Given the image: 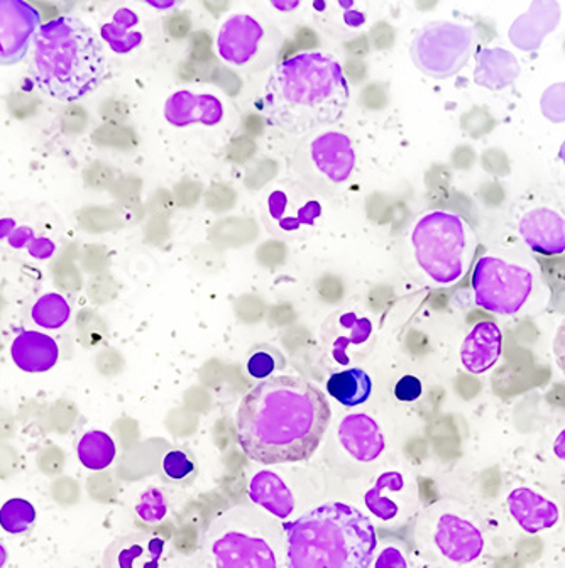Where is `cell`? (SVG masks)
Returning <instances> with one entry per match:
<instances>
[{"label":"cell","mask_w":565,"mask_h":568,"mask_svg":"<svg viewBox=\"0 0 565 568\" xmlns=\"http://www.w3.org/2000/svg\"><path fill=\"white\" fill-rule=\"evenodd\" d=\"M371 390H373V383L370 374L364 373L360 367L332 374L331 379L327 381L329 395L345 408L364 405L370 399Z\"/></svg>","instance_id":"603a6c76"},{"label":"cell","mask_w":565,"mask_h":568,"mask_svg":"<svg viewBox=\"0 0 565 568\" xmlns=\"http://www.w3.org/2000/svg\"><path fill=\"white\" fill-rule=\"evenodd\" d=\"M374 568H408L405 554L398 547H386L377 555Z\"/></svg>","instance_id":"d6a6232c"},{"label":"cell","mask_w":565,"mask_h":568,"mask_svg":"<svg viewBox=\"0 0 565 568\" xmlns=\"http://www.w3.org/2000/svg\"><path fill=\"white\" fill-rule=\"evenodd\" d=\"M9 561V548L8 545L4 544V540L0 538V568H6Z\"/></svg>","instance_id":"d590c367"},{"label":"cell","mask_w":565,"mask_h":568,"mask_svg":"<svg viewBox=\"0 0 565 568\" xmlns=\"http://www.w3.org/2000/svg\"><path fill=\"white\" fill-rule=\"evenodd\" d=\"M503 352V332L500 325L491 320H484L471 328L467 337L464 338L458 357L464 371L470 374L487 373L498 364Z\"/></svg>","instance_id":"ac0fdd59"},{"label":"cell","mask_w":565,"mask_h":568,"mask_svg":"<svg viewBox=\"0 0 565 568\" xmlns=\"http://www.w3.org/2000/svg\"><path fill=\"white\" fill-rule=\"evenodd\" d=\"M28 57L31 79L58 102L92 95L108 77L102 40L77 16H61L41 26Z\"/></svg>","instance_id":"3957f363"},{"label":"cell","mask_w":565,"mask_h":568,"mask_svg":"<svg viewBox=\"0 0 565 568\" xmlns=\"http://www.w3.org/2000/svg\"><path fill=\"white\" fill-rule=\"evenodd\" d=\"M554 455L558 460L565 462V428L557 435V438H555Z\"/></svg>","instance_id":"e575fe53"},{"label":"cell","mask_w":565,"mask_h":568,"mask_svg":"<svg viewBox=\"0 0 565 568\" xmlns=\"http://www.w3.org/2000/svg\"><path fill=\"white\" fill-rule=\"evenodd\" d=\"M167 541L153 532L115 538L103 554V568H160Z\"/></svg>","instance_id":"9a60e30c"},{"label":"cell","mask_w":565,"mask_h":568,"mask_svg":"<svg viewBox=\"0 0 565 568\" xmlns=\"http://www.w3.org/2000/svg\"><path fill=\"white\" fill-rule=\"evenodd\" d=\"M425 528L428 544L451 564H473L486 548L483 529L473 518L454 509L432 513Z\"/></svg>","instance_id":"30bf717a"},{"label":"cell","mask_w":565,"mask_h":568,"mask_svg":"<svg viewBox=\"0 0 565 568\" xmlns=\"http://www.w3.org/2000/svg\"><path fill=\"white\" fill-rule=\"evenodd\" d=\"M41 26L34 6L24 0H0V67L24 61Z\"/></svg>","instance_id":"7c38bea8"},{"label":"cell","mask_w":565,"mask_h":568,"mask_svg":"<svg viewBox=\"0 0 565 568\" xmlns=\"http://www.w3.org/2000/svg\"><path fill=\"white\" fill-rule=\"evenodd\" d=\"M410 245L423 276L435 286L448 288L470 273L477 237L470 222L458 213L428 210L413 224Z\"/></svg>","instance_id":"8992f818"},{"label":"cell","mask_w":565,"mask_h":568,"mask_svg":"<svg viewBox=\"0 0 565 568\" xmlns=\"http://www.w3.org/2000/svg\"><path fill=\"white\" fill-rule=\"evenodd\" d=\"M327 396L296 376H273L254 386L239 405L238 442L263 466L299 464L313 457L331 425Z\"/></svg>","instance_id":"6da1fadb"},{"label":"cell","mask_w":565,"mask_h":568,"mask_svg":"<svg viewBox=\"0 0 565 568\" xmlns=\"http://www.w3.org/2000/svg\"><path fill=\"white\" fill-rule=\"evenodd\" d=\"M280 364L274 352H254L248 361V373L254 379H268V377H273L274 371L280 369Z\"/></svg>","instance_id":"4dcf8cb0"},{"label":"cell","mask_w":565,"mask_h":568,"mask_svg":"<svg viewBox=\"0 0 565 568\" xmlns=\"http://www.w3.org/2000/svg\"><path fill=\"white\" fill-rule=\"evenodd\" d=\"M283 531L289 568H370L376 554L373 523L347 503L316 506Z\"/></svg>","instance_id":"277c9868"},{"label":"cell","mask_w":565,"mask_h":568,"mask_svg":"<svg viewBox=\"0 0 565 568\" xmlns=\"http://www.w3.org/2000/svg\"><path fill=\"white\" fill-rule=\"evenodd\" d=\"M161 473L168 483H192L196 476L195 457L185 448H173L164 455L163 462H161Z\"/></svg>","instance_id":"f1b7e54d"},{"label":"cell","mask_w":565,"mask_h":568,"mask_svg":"<svg viewBox=\"0 0 565 568\" xmlns=\"http://www.w3.org/2000/svg\"><path fill=\"white\" fill-rule=\"evenodd\" d=\"M250 499L276 519H289L295 511V496L289 484L273 470L254 474L250 483Z\"/></svg>","instance_id":"44dd1931"},{"label":"cell","mask_w":565,"mask_h":568,"mask_svg":"<svg viewBox=\"0 0 565 568\" xmlns=\"http://www.w3.org/2000/svg\"><path fill=\"white\" fill-rule=\"evenodd\" d=\"M516 232L542 256L565 254V213L551 203H529L516 217Z\"/></svg>","instance_id":"4fadbf2b"},{"label":"cell","mask_w":565,"mask_h":568,"mask_svg":"<svg viewBox=\"0 0 565 568\" xmlns=\"http://www.w3.org/2000/svg\"><path fill=\"white\" fill-rule=\"evenodd\" d=\"M357 156L344 132L324 131L305 135L293 151L292 170L300 182L316 192H337L351 180Z\"/></svg>","instance_id":"52a82bcc"},{"label":"cell","mask_w":565,"mask_h":568,"mask_svg":"<svg viewBox=\"0 0 565 568\" xmlns=\"http://www.w3.org/2000/svg\"><path fill=\"white\" fill-rule=\"evenodd\" d=\"M480 41L474 26L432 22L416 32L410 47L413 64L432 79L457 75L473 57Z\"/></svg>","instance_id":"ba28073f"},{"label":"cell","mask_w":565,"mask_h":568,"mask_svg":"<svg viewBox=\"0 0 565 568\" xmlns=\"http://www.w3.org/2000/svg\"><path fill=\"white\" fill-rule=\"evenodd\" d=\"M506 506L516 525L528 535L547 531L561 519L557 503L532 487L513 489L506 497Z\"/></svg>","instance_id":"2e32d148"},{"label":"cell","mask_w":565,"mask_h":568,"mask_svg":"<svg viewBox=\"0 0 565 568\" xmlns=\"http://www.w3.org/2000/svg\"><path fill=\"white\" fill-rule=\"evenodd\" d=\"M422 381L415 376H403L396 383L395 396L403 403H413L422 396Z\"/></svg>","instance_id":"1f68e13d"},{"label":"cell","mask_w":565,"mask_h":568,"mask_svg":"<svg viewBox=\"0 0 565 568\" xmlns=\"http://www.w3.org/2000/svg\"><path fill=\"white\" fill-rule=\"evenodd\" d=\"M38 511L28 499L12 497L0 508V528L12 537H22L37 525Z\"/></svg>","instance_id":"83f0119b"},{"label":"cell","mask_w":565,"mask_h":568,"mask_svg":"<svg viewBox=\"0 0 565 568\" xmlns=\"http://www.w3.org/2000/svg\"><path fill=\"white\" fill-rule=\"evenodd\" d=\"M135 26H138V18L134 12L129 9H119L112 21L102 26L100 36L114 53L125 54L139 47L143 40V34L135 31Z\"/></svg>","instance_id":"484cf974"},{"label":"cell","mask_w":565,"mask_h":568,"mask_svg":"<svg viewBox=\"0 0 565 568\" xmlns=\"http://www.w3.org/2000/svg\"><path fill=\"white\" fill-rule=\"evenodd\" d=\"M552 354H554L555 364L565 376V316L557 325V331H555L554 341H552Z\"/></svg>","instance_id":"836d02e7"},{"label":"cell","mask_w":565,"mask_h":568,"mask_svg":"<svg viewBox=\"0 0 565 568\" xmlns=\"http://www.w3.org/2000/svg\"><path fill=\"white\" fill-rule=\"evenodd\" d=\"M529 267L496 254H484L473 271L474 302L494 315H516L534 293Z\"/></svg>","instance_id":"9c48e42d"},{"label":"cell","mask_w":565,"mask_h":568,"mask_svg":"<svg viewBox=\"0 0 565 568\" xmlns=\"http://www.w3.org/2000/svg\"><path fill=\"white\" fill-rule=\"evenodd\" d=\"M12 363L29 374L48 373L60 359L58 342L38 331H24L16 335L11 344Z\"/></svg>","instance_id":"ffe728a7"},{"label":"cell","mask_w":565,"mask_h":568,"mask_svg":"<svg viewBox=\"0 0 565 568\" xmlns=\"http://www.w3.org/2000/svg\"><path fill=\"white\" fill-rule=\"evenodd\" d=\"M134 511L138 518L147 525H158L168 515L167 496L158 487H147L143 493L139 494Z\"/></svg>","instance_id":"f546056e"},{"label":"cell","mask_w":565,"mask_h":568,"mask_svg":"<svg viewBox=\"0 0 565 568\" xmlns=\"http://www.w3.org/2000/svg\"><path fill=\"white\" fill-rule=\"evenodd\" d=\"M322 345L334 363L351 366L366 355L373 342V324L367 316L342 310L329 316L321 331Z\"/></svg>","instance_id":"8fae6325"},{"label":"cell","mask_w":565,"mask_h":568,"mask_svg":"<svg viewBox=\"0 0 565 568\" xmlns=\"http://www.w3.org/2000/svg\"><path fill=\"white\" fill-rule=\"evenodd\" d=\"M337 438L349 457L361 464L376 460L386 447L380 423L364 413L344 416L339 425Z\"/></svg>","instance_id":"e0dca14e"},{"label":"cell","mask_w":565,"mask_h":568,"mask_svg":"<svg viewBox=\"0 0 565 568\" xmlns=\"http://www.w3.org/2000/svg\"><path fill=\"white\" fill-rule=\"evenodd\" d=\"M274 8L283 9V11H289V9L299 8V2H292V4H278V2H274Z\"/></svg>","instance_id":"8d00e7d4"},{"label":"cell","mask_w":565,"mask_h":568,"mask_svg":"<svg viewBox=\"0 0 565 568\" xmlns=\"http://www.w3.org/2000/svg\"><path fill=\"white\" fill-rule=\"evenodd\" d=\"M351 103L341 63L331 54L305 51L276 64L263 92V114L273 128L310 135L337 124Z\"/></svg>","instance_id":"7a4b0ae2"},{"label":"cell","mask_w":565,"mask_h":568,"mask_svg":"<svg viewBox=\"0 0 565 568\" xmlns=\"http://www.w3.org/2000/svg\"><path fill=\"white\" fill-rule=\"evenodd\" d=\"M264 41V28L253 16L238 12L222 22L218 53L232 67H248L256 60Z\"/></svg>","instance_id":"5bb4252c"},{"label":"cell","mask_w":565,"mask_h":568,"mask_svg":"<svg viewBox=\"0 0 565 568\" xmlns=\"http://www.w3.org/2000/svg\"><path fill=\"white\" fill-rule=\"evenodd\" d=\"M72 318V306L60 293H47L31 308V320L47 331H58Z\"/></svg>","instance_id":"4316f807"},{"label":"cell","mask_w":565,"mask_h":568,"mask_svg":"<svg viewBox=\"0 0 565 568\" xmlns=\"http://www.w3.org/2000/svg\"><path fill=\"white\" fill-rule=\"evenodd\" d=\"M118 447L111 435L102 430L87 432L77 445V457L89 470H105L114 464Z\"/></svg>","instance_id":"d4e9b609"},{"label":"cell","mask_w":565,"mask_h":568,"mask_svg":"<svg viewBox=\"0 0 565 568\" xmlns=\"http://www.w3.org/2000/svg\"><path fill=\"white\" fill-rule=\"evenodd\" d=\"M405 477L396 470H387L374 480L373 487L364 494V505L370 509L371 515L376 516L381 521H392L398 516L400 505L396 501V494L405 490Z\"/></svg>","instance_id":"7402d4cb"},{"label":"cell","mask_w":565,"mask_h":568,"mask_svg":"<svg viewBox=\"0 0 565 568\" xmlns=\"http://www.w3.org/2000/svg\"><path fill=\"white\" fill-rule=\"evenodd\" d=\"M164 118L174 128L186 125H218L224 119V105L210 93H195L189 90L173 93L164 105Z\"/></svg>","instance_id":"d6986e66"},{"label":"cell","mask_w":565,"mask_h":568,"mask_svg":"<svg viewBox=\"0 0 565 568\" xmlns=\"http://www.w3.org/2000/svg\"><path fill=\"white\" fill-rule=\"evenodd\" d=\"M283 532V525L260 509H229L206 531L210 561L214 568H281Z\"/></svg>","instance_id":"5b68a950"},{"label":"cell","mask_w":565,"mask_h":568,"mask_svg":"<svg viewBox=\"0 0 565 568\" xmlns=\"http://www.w3.org/2000/svg\"><path fill=\"white\" fill-rule=\"evenodd\" d=\"M0 242L18 251H26L32 260L47 261L57 253V245L51 239L38 237L31 227L18 224L14 219H0Z\"/></svg>","instance_id":"cb8c5ba5"}]
</instances>
